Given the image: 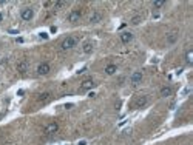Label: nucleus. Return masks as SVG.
I'll list each match as a JSON object with an SVG mask.
<instances>
[{"label": "nucleus", "instance_id": "f257e3e1", "mask_svg": "<svg viewBox=\"0 0 193 145\" xmlns=\"http://www.w3.org/2000/svg\"><path fill=\"white\" fill-rule=\"evenodd\" d=\"M77 42H79V39H77V37H73V36H70V37H66L64 42L60 43V48L64 49V51H66V49L74 48L76 45H77Z\"/></svg>", "mask_w": 193, "mask_h": 145}, {"label": "nucleus", "instance_id": "f03ea898", "mask_svg": "<svg viewBox=\"0 0 193 145\" xmlns=\"http://www.w3.org/2000/svg\"><path fill=\"white\" fill-rule=\"evenodd\" d=\"M20 17H22V20L29 22V20L34 17V11H33V8H25V10H22Z\"/></svg>", "mask_w": 193, "mask_h": 145}, {"label": "nucleus", "instance_id": "7ed1b4c3", "mask_svg": "<svg viewBox=\"0 0 193 145\" xmlns=\"http://www.w3.org/2000/svg\"><path fill=\"white\" fill-rule=\"evenodd\" d=\"M57 130H59L57 122H50V124L43 128V133L45 134H54V133H57Z\"/></svg>", "mask_w": 193, "mask_h": 145}, {"label": "nucleus", "instance_id": "20e7f679", "mask_svg": "<svg viewBox=\"0 0 193 145\" xmlns=\"http://www.w3.org/2000/svg\"><path fill=\"white\" fill-rule=\"evenodd\" d=\"M50 71H51V66H50V63H47V62L40 63V65L37 66V74L39 76H47Z\"/></svg>", "mask_w": 193, "mask_h": 145}, {"label": "nucleus", "instance_id": "39448f33", "mask_svg": "<svg viewBox=\"0 0 193 145\" xmlns=\"http://www.w3.org/2000/svg\"><path fill=\"white\" fill-rule=\"evenodd\" d=\"M80 17H82V11H80V10H73L70 12V16H68V20L74 23V22H79Z\"/></svg>", "mask_w": 193, "mask_h": 145}, {"label": "nucleus", "instance_id": "423d86ee", "mask_svg": "<svg viewBox=\"0 0 193 145\" xmlns=\"http://www.w3.org/2000/svg\"><path fill=\"white\" fill-rule=\"evenodd\" d=\"M119 39H120V42H122V43H128V42H131V40H133V34L130 33V31H124V33L119 34Z\"/></svg>", "mask_w": 193, "mask_h": 145}, {"label": "nucleus", "instance_id": "0eeeda50", "mask_svg": "<svg viewBox=\"0 0 193 145\" xmlns=\"http://www.w3.org/2000/svg\"><path fill=\"white\" fill-rule=\"evenodd\" d=\"M94 85H96V83H94L93 79H87V80H83V82H82V85H80V90H82V91H87V90H91Z\"/></svg>", "mask_w": 193, "mask_h": 145}, {"label": "nucleus", "instance_id": "6e6552de", "mask_svg": "<svg viewBox=\"0 0 193 145\" xmlns=\"http://www.w3.org/2000/svg\"><path fill=\"white\" fill-rule=\"evenodd\" d=\"M147 102H149V97H147V96H141L136 102H134V107H136V108H142Z\"/></svg>", "mask_w": 193, "mask_h": 145}, {"label": "nucleus", "instance_id": "1a4fd4ad", "mask_svg": "<svg viewBox=\"0 0 193 145\" xmlns=\"http://www.w3.org/2000/svg\"><path fill=\"white\" fill-rule=\"evenodd\" d=\"M141 80H142V72L141 71H136V72H133V74H131V83L136 85V83L141 82Z\"/></svg>", "mask_w": 193, "mask_h": 145}, {"label": "nucleus", "instance_id": "9d476101", "mask_svg": "<svg viewBox=\"0 0 193 145\" xmlns=\"http://www.w3.org/2000/svg\"><path fill=\"white\" fill-rule=\"evenodd\" d=\"M116 71H118V66H116L114 63H110V65H107V68H105V74H108V76H113Z\"/></svg>", "mask_w": 193, "mask_h": 145}, {"label": "nucleus", "instance_id": "9b49d317", "mask_svg": "<svg viewBox=\"0 0 193 145\" xmlns=\"http://www.w3.org/2000/svg\"><path fill=\"white\" fill-rule=\"evenodd\" d=\"M26 70H28V62H26V60L19 62V65H17V71H20V72H26Z\"/></svg>", "mask_w": 193, "mask_h": 145}, {"label": "nucleus", "instance_id": "f8f14e48", "mask_svg": "<svg viewBox=\"0 0 193 145\" xmlns=\"http://www.w3.org/2000/svg\"><path fill=\"white\" fill-rule=\"evenodd\" d=\"M101 20H102V14H101V12H94V14L90 17V22H91V23H99Z\"/></svg>", "mask_w": 193, "mask_h": 145}, {"label": "nucleus", "instance_id": "ddd939ff", "mask_svg": "<svg viewBox=\"0 0 193 145\" xmlns=\"http://www.w3.org/2000/svg\"><path fill=\"white\" fill-rule=\"evenodd\" d=\"M50 99H51V94H50V93H42V94L39 96V102H40V103H47Z\"/></svg>", "mask_w": 193, "mask_h": 145}, {"label": "nucleus", "instance_id": "4468645a", "mask_svg": "<svg viewBox=\"0 0 193 145\" xmlns=\"http://www.w3.org/2000/svg\"><path fill=\"white\" fill-rule=\"evenodd\" d=\"M172 93H173V90L170 88V87H164L162 90H161V96H162V97H168V96H172Z\"/></svg>", "mask_w": 193, "mask_h": 145}, {"label": "nucleus", "instance_id": "2eb2a0df", "mask_svg": "<svg viewBox=\"0 0 193 145\" xmlns=\"http://www.w3.org/2000/svg\"><path fill=\"white\" fill-rule=\"evenodd\" d=\"M176 40H178V33H172V34H168V37H167V42H168V45L176 43Z\"/></svg>", "mask_w": 193, "mask_h": 145}, {"label": "nucleus", "instance_id": "dca6fc26", "mask_svg": "<svg viewBox=\"0 0 193 145\" xmlns=\"http://www.w3.org/2000/svg\"><path fill=\"white\" fill-rule=\"evenodd\" d=\"M91 51H93V43L91 42H87V43L83 45V53L85 54H90Z\"/></svg>", "mask_w": 193, "mask_h": 145}, {"label": "nucleus", "instance_id": "f3484780", "mask_svg": "<svg viewBox=\"0 0 193 145\" xmlns=\"http://www.w3.org/2000/svg\"><path fill=\"white\" fill-rule=\"evenodd\" d=\"M164 5H165L164 0H155V2H153V6L155 8H162Z\"/></svg>", "mask_w": 193, "mask_h": 145}, {"label": "nucleus", "instance_id": "a211bd4d", "mask_svg": "<svg viewBox=\"0 0 193 145\" xmlns=\"http://www.w3.org/2000/svg\"><path fill=\"white\" fill-rule=\"evenodd\" d=\"M142 22V17L141 16H136V17H133L131 19V25H139Z\"/></svg>", "mask_w": 193, "mask_h": 145}, {"label": "nucleus", "instance_id": "6ab92c4d", "mask_svg": "<svg viewBox=\"0 0 193 145\" xmlns=\"http://www.w3.org/2000/svg\"><path fill=\"white\" fill-rule=\"evenodd\" d=\"M185 60H187L188 65L192 63V49H188V51H187V54H185Z\"/></svg>", "mask_w": 193, "mask_h": 145}, {"label": "nucleus", "instance_id": "aec40b11", "mask_svg": "<svg viewBox=\"0 0 193 145\" xmlns=\"http://www.w3.org/2000/svg\"><path fill=\"white\" fill-rule=\"evenodd\" d=\"M66 5V2H56L54 3V8H56V10H59V8H64Z\"/></svg>", "mask_w": 193, "mask_h": 145}, {"label": "nucleus", "instance_id": "412c9836", "mask_svg": "<svg viewBox=\"0 0 193 145\" xmlns=\"http://www.w3.org/2000/svg\"><path fill=\"white\" fill-rule=\"evenodd\" d=\"M40 37H42V39H48V34L47 33H40Z\"/></svg>", "mask_w": 193, "mask_h": 145}, {"label": "nucleus", "instance_id": "4be33fe9", "mask_svg": "<svg viewBox=\"0 0 193 145\" xmlns=\"http://www.w3.org/2000/svg\"><path fill=\"white\" fill-rule=\"evenodd\" d=\"M65 108H66V110H70V108H73V103H66V105H65Z\"/></svg>", "mask_w": 193, "mask_h": 145}, {"label": "nucleus", "instance_id": "5701e85b", "mask_svg": "<svg viewBox=\"0 0 193 145\" xmlns=\"http://www.w3.org/2000/svg\"><path fill=\"white\" fill-rule=\"evenodd\" d=\"M10 33H11V34H19V31H16V29H10Z\"/></svg>", "mask_w": 193, "mask_h": 145}, {"label": "nucleus", "instance_id": "b1692460", "mask_svg": "<svg viewBox=\"0 0 193 145\" xmlns=\"http://www.w3.org/2000/svg\"><path fill=\"white\" fill-rule=\"evenodd\" d=\"M17 94H19V96H23L25 91H23V90H19V93H17Z\"/></svg>", "mask_w": 193, "mask_h": 145}, {"label": "nucleus", "instance_id": "393cba45", "mask_svg": "<svg viewBox=\"0 0 193 145\" xmlns=\"http://www.w3.org/2000/svg\"><path fill=\"white\" fill-rule=\"evenodd\" d=\"M2 20H3V14L0 12V23H2Z\"/></svg>", "mask_w": 193, "mask_h": 145}]
</instances>
